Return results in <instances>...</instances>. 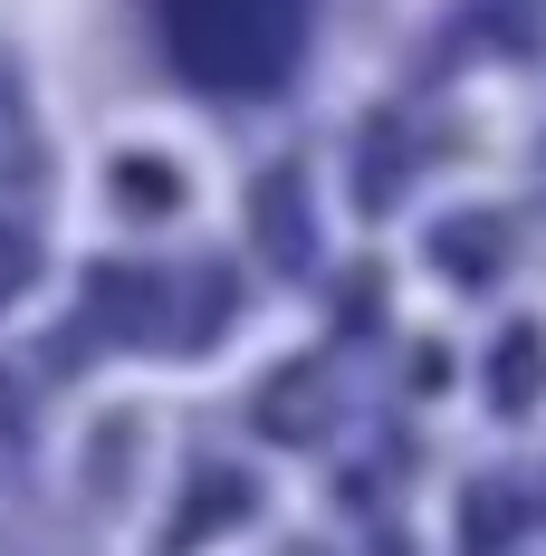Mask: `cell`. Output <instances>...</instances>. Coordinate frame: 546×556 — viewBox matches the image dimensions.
<instances>
[{"mask_svg":"<svg viewBox=\"0 0 546 556\" xmlns=\"http://www.w3.org/2000/svg\"><path fill=\"white\" fill-rule=\"evenodd\" d=\"M20 278H29V250H20V240L0 230V298H20Z\"/></svg>","mask_w":546,"mask_h":556,"instance_id":"5b68a950","label":"cell"},{"mask_svg":"<svg viewBox=\"0 0 546 556\" xmlns=\"http://www.w3.org/2000/svg\"><path fill=\"white\" fill-rule=\"evenodd\" d=\"M518 393H537V336H508V355H498V403H518Z\"/></svg>","mask_w":546,"mask_h":556,"instance_id":"3957f363","label":"cell"},{"mask_svg":"<svg viewBox=\"0 0 546 556\" xmlns=\"http://www.w3.org/2000/svg\"><path fill=\"white\" fill-rule=\"evenodd\" d=\"M125 202H154V212H164V202H173L164 164H125Z\"/></svg>","mask_w":546,"mask_h":556,"instance_id":"277c9868","label":"cell"},{"mask_svg":"<svg viewBox=\"0 0 546 556\" xmlns=\"http://www.w3.org/2000/svg\"><path fill=\"white\" fill-rule=\"evenodd\" d=\"M173 58L202 87H278L297 67V0H164Z\"/></svg>","mask_w":546,"mask_h":556,"instance_id":"6da1fadb","label":"cell"},{"mask_svg":"<svg viewBox=\"0 0 546 556\" xmlns=\"http://www.w3.org/2000/svg\"><path fill=\"white\" fill-rule=\"evenodd\" d=\"M498 222H460V230H441V269H450V260H460V278H490L498 269Z\"/></svg>","mask_w":546,"mask_h":556,"instance_id":"7a4b0ae2","label":"cell"}]
</instances>
